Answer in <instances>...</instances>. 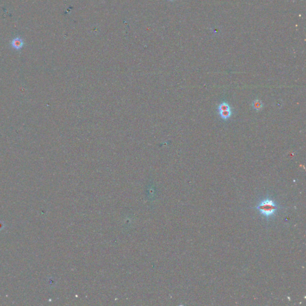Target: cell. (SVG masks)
<instances>
[{"label": "cell", "mask_w": 306, "mask_h": 306, "mask_svg": "<svg viewBox=\"0 0 306 306\" xmlns=\"http://www.w3.org/2000/svg\"><path fill=\"white\" fill-rule=\"evenodd\" d=\"M260 214L268 220L276 215L277 210L281 208L278 203L270 197H266L258 203L255 207Z\"/></svg>", "instance_id": "cell-1"}, {"label": "cell", "mask_w": 306, "mask_h": 306, "mask_svg": "<svg viewBox=\"0 0 306 306\" xmlns=\"http://www.w3.org/2000/svg\"><path fill=\"white\" fill-rule=\"evenodd\" d=\"M24 40L23 38H21L20 37H15V38H14L10 42L11 47L15 50H17L22 48V47L24 46Z\"/></svg>", "instance_id": "cell-2"}, {"label": "cell", "mask_w": 306, "mask_h": 306, "mask_svg": "<svg viewBox=\"0 0 306 306\" xmlns=\"http://www.w3.org/2000/svg\"><path fill=\"white\" fill-rule=\"evenodd\" d=\"M218 114H219V115L220 116V117L222 118L223 120L227 121L228 120L230 119V118L232 116L233 111H232V109L228 110H226V111H224L218 112Z\"/></svg>", "instance_id": "cell-3"}, {"label": "cell", "mask_w": 306, "mask_h": 306, "mask_svg": "<svg viewBox=\"0 0 306 306\" xmlns=\"http://www.w3.org/2000/svg\"><path fill=\"white\" fill-rule=\"evenodd\" d=\"M264 104L260 99H255L252 103V107L256 111H260L263 108Z\"/></svg>", "instance_id": "cell-4"}, {"label": "cell", "mask_w": 306, "mask_h": 306, "mask_svg": "<svg viewBox=\"0 0 306 306\" xmlns=\"http://www.w3.org/2000/svg\"><path fill=\"white\" fill-rule=\"evenodd\" d=\"M232 109V107H231V106L230 105V104L226 102H222V103H221L220 104L218 105V107H217V110H218V112H221V111H226V110H230Z\"/></svg>", "instance_id": "cell-5"}, {"label": "cell", "mask_w": 306, "mask_h": 306, "mask_svg": "<svg viewBox=\"0 0 306 306\" xmlns=\"http://www.w3.org/2000/svg\"><path fill=\"white\" fill-rule=\"evenodd\" d=\"M4 226H5L4 224L2 221H0V231L3 230V229L4 228Z\"/></svg>", "instance_id": "cell-6"}]
</instances>
